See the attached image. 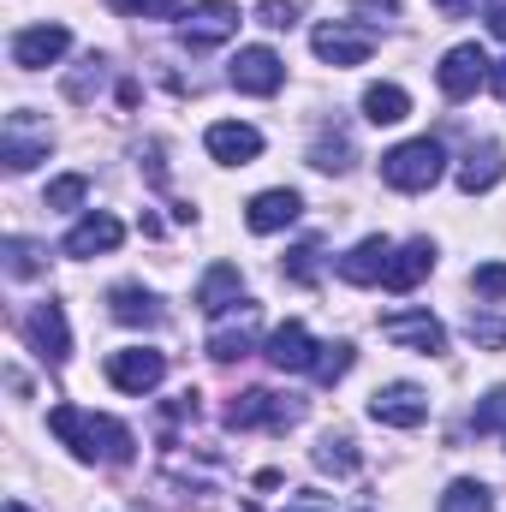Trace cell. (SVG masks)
Segmentation results:
<instances>
[{
    "label": "cell",
    "mask_w": 506,
    "mask_h": 512,
    "mask_svg": "<svg viewBox=\"0 0 506 512\" xmlns=\"http://www.w3.org/2000/svg\"><path fill=\"white\" fill-rule=\"evenodd\" d=\"M48 429L84 459V465H131V429L114 417H96L84 405H54L48 411Z\"/></svg>",
    "instance_id": "6da1fadb"
},
{
    "label": "cell",
    "mask_w": 506,
    "mask_h": 512,
    "mask_svg": "<svg viewBox=\"0 0 506 512\" xmlns=\"http://www.w3.org/2000/svg\"><path fill=\"white\" fill-rule=\"evenodd\" d=\"M441 173H447V149L435 137H411V143H399V149L381 155V179L393 191H429Z\"/></svg>",
    "instance_id": "7a4b0ae2"
},
{
    "label": "cell",
    "mask_w": 506,
    "mask_h": 512,
    "mask_svg": "<svg viewBox=\"0 0 506 512\" xmlns=\"http://www.w3.org/2000/svg\"><path fill=\"white\" fill-rule=\"evenodd\" d=\"M298 417H304V399L268 393V387H251L227 405V429H292Z\"/></svg>",
    "instance_id": "3957f363"
},
{
    "label": "cell",
    "mask_w": 506,
    "mask_h": 512,
    "mask_svg": "<svg viewBox=\"0 0 506 512\" xmlns=\"http://www.w3.org/2000/svg\"><path fill=\"white\" fill-rule=\"evenodd\" d=\"M489 72H495L489 54H483L477 42H459V48L441 54V72H435V78H441V96H447V102H465V96H477V90L489 84Z\"/></svg>",
    "instance_id": "277c9868"
},
{
    "label": "cell",
    "mask_w": 506,
    "mask_h": 512,
    "mask_svg": "<svg viewBox=\"0 0 506 512\" xmlns=\"http://www.w3.org/2000/svg\"><path fill=\"white\" fill-rule=\"evenodd\" d=\"M370 417L381 429H417V423H429V393L417 382H387L370 393Z\"/></svg>",
    "instance_id": "5b68a950"
},
{
    "label": "cell",
    "mask_w": 506,
    "mask_h": 512,
    "mask_svg": "<svg viewBox=\"0 0 506 512\" xmlns=\"http://www.w3.org/2000/svg\"><path fill=\"white\" fill-rule=\"evenodd\" d=\"M310 48L316 60L328 66H364L376 54V30H358V24H316L310 30Z\"/></svg>",
    "instance_id": "8992f818"
},
{
    "label": "cell",
    "mask_w": 506,
    "mask_h": 512,
    "mask_svg": "<svg viewBox=\"0 0 506 512\" xmlns=\"http://www.w3.org/2000/svg\"><path fill=\"white\" fill-rule=\"evenodd\" d=\"M24 340H30V352H36L42 364H66V358H72L66 310H60V304H36V310L24 316Z\"/></svg>",
    "instance_id": "52a82bcc"
},
{
    "label": "cell",
    "mask_w": 506,
    "mask_h": 512,
    "mask_svg": "<svg viewBox=\"0 0 506 512\" xmlns=\"http://www.w3.org/2000/svg\"><path fill=\"white\" fill-rule=\"evenodd\" d=\"M381 340L411 346V352H423V358L447 352V328H441L429 310H393V316H381Z\"/></svg>",
    "instance_id": "ba28073f"
},
{
    "label": "cell",
    "mask_w": 506,
    "mask_h": 512,
    "mask_svg": "<svg viewBox=\"0 0 506 512\" xmlns=\"http://www.w3.org/2000/svg\"><path fill=\"white\" fill-rule=\"evenodd\" d=\"M227 78H233L239 96H274V90L286 84V66H280L274 48H239L233 66H227Z\"/></svg>",
    "instance_id": "9c48e42d"
},
{
    "label": "cell",
    "mask_w": 506,
    "mask_h": 512,
    "mask_svg": "<svg viewBox=\"0 0 506 512\" xmlns=\"http://www.w3.org/2000/svg\"><path fill=\"white\" fill-rule=\"evenodd\" d=\"M167 376V352H149V346H126V352H108V382L120 393H149Z\"/></svg>",
    "instance_id": "30bf717a"
},
{
    "label": "cell",
    "mask_w": 506,
    "mask_h": 512,
    "mask_svg": "<svg viewBox=\"0 0 506 512\" xmlns=\"http://www.w3.org/2000/svg\"><path fill=\"white\" fill-rule=\"evenodd\" d=\"M179 36H185V48H191V54H197V48H215V42L239 36V6H227V0H203V6H191V12H185Z\"/></svg>",
    "instance_id": "8fae6325"
},
{
    "label": "cell",
    "mask_w": 506,
    "mask_h": 512,
    "mask_svg": "<svg viewBox=\"0 0 506 512\" xmlns=\"http://www.w3.org/2000/svg\"><path fill=\"white\" fill-rule=\"evenodd\" d=\"M66 48H72V30H66V24H30V30L12 36V66L42 72V66H54Z\"/></svg>",
    "instance_id": "7c38bea8"
},
{
    "label": "cell",
    "mask_w": 506,
    "mask_h": 512,
    "mask_svg": "<svg viewBox=\"0 0 506 512\" xmlns=\"http://www.w3.org/2000/svg\"><path fill=\"white\" fill-rule=\"evenodd\" d=\"M256 346V304H239L233 316H221V328L209 334V358L215 364H239V358H251Z\"/></svg>",
    "instance_id": "4fadbf2b"
},
{
    "label": "cell",
    "mask_w": 506,
    "mask_h": 512,
    "mask_svg": "<svg viewBox=\"0 0 506 512\" xmlns=\"http://www.w3.org/2000/svg\"><path fill=\"white\" fill-rule=\"evenodd\" d=\"M203 143H209V155H215V161H227V167H245V161L262 155V131L245 126V120H215Z\"/></svg>",
    "instance_id": "5bb4252c"
},
{
    "label": "cell",
    "mask_w": 506,
    "mask_h": 512,
    "mask_svg": "<svg viewBox=\"0 0 506 512\" xmlns=\"http://www.w3.org/2000/svg\"><path fill=\"white\" fill-rule=\"evenodd\" d=\"M316 340H310V328L304 322H280L274 334H268V364L274 370H316Z\"/></svg>",
    "instance_id": "9a60e30c"
},
{
    "label": "cell",
    "mask_w": 506,
    "mask_h": 512,
    "mask_svg": "<svg viewBox=\"0 0 506 512\" xmlns=\"http://www.w3.org/2000/svg\"><path fill=\"white\" fill-rule=\"evenodd\" d=\"M501 179H506L501 143H477V149L459 161V191H465V197H483V191H495Z\"/></svg>",
    "instance_id": "2e32d148"
},
{
    "label": "cell",
    "mask_w": 506,
    "mask_h": 512,
    "mask_svg": "<svg viewBox=\"0 0 506 512\" xmlns=\"http://www.w3.org/2000/svg\"><path fill=\"white\" fill-rule=\"evenodd\" d=\"M304 215V197L298 191H262V197H251V209H245V221H251V233H280V227H292Z\"/></svg>",
    "instance_id": "e0dca14e"
},
{
    "label": "cell",
    "mask_w": 506,
    "mask_h": 512,
    "mask_svg": "<svg viewBox=\"0 0 506 512\" xmlns=\"http://www.w3.org/2000/svg\"><path fill=\"white\" fill-rule=\"evenodd\" d=\"M120 239H126V227L114 215H84L66 233V256H108V251H120Z\"/></svg>",
    "instance_id": "ac0fdd59"
},
{
    "label": "cell",
    "mask_w": 506,
    "mask_h": 512,
    "mask_svg": "<svg viewBox=\"0 0 506 512\" xmlns=\"http://www.w3.org/2000/svg\"><path fill=\"white\" fill-rule=\"evenodd\" d=\"M387 262H393V245L370 233L364 245H352V251L340 256V280H352V286H376L381 274H387Z\"/></svg>",
    "instance_id": "d6986e66"
},
{
    "label": "cell",
    "mask_w": 506,
    "mask_h": 512,
    "mask_svg": "<svg viewBox=\"0 0 506 512\" xmlns=\"http://www.w3.org/2000/svg\"><path fill=\"white\" fill-rule=\"evenodd\" d=\"M429 268H435V245H429V239H411V245H399V251H393L387 274H381V286H387V292H411Z\"/></svg>",
    "instance_id": "ffe728a7"
},
{
    "label": "cell",
    "mask_w": 506,
    "mask_h": 512,
    "mask_svg": "<svg viewBox=\"0 0 506 512\" xmlns=\"http://www.w3.org/2000/svg\"><path fill=\"white\" fill-rule=\"evenodd\" d=\"M239 292H245V274H239L233 262H215V268L203 274V286H197V304H203L209 316H227V310L239 304Z\"/></svg>",
    "instance_id": "44dd1931"
},
{
    "label": "cell",
    "mask_w": 506,
    "mask_h": 512,
    "mask_svg": "<svg viewBox=\"0 0 506 512\" xmlns=\"http://www.w3.org/2000/svg\"><path fill=\"white\" fill-rule=\"evenodd\" d=\"M108 310H114V322H126V328H161V322H167V310H161L143 286H114V292H108Z\"/></svg>",
    "instance_id": "7402d4cb"
},
{
    "label": "cell",
    "mask_w": 506,
    "mask_h": 512,
    "mask_svg": "<svg viewBox=\"0 0 506 512\" xmlns=\"http://www.w3.org/2000/svg\"><path fill=\"white\" fill-rule=\"evenodd\" d=\"M405 114H411V96H405L399 84H370V90H364V120H370V126H399Z\"/></svg>",
    "instance_id": "603a6c76"
},
{
    "label": "cell",
    "mask_w": 506,
    "mask_h": 512,
    "mask_svg": "<svg viewBox=\"0 0 506 512\" xmlns=\"http://www.w3.org/2000/svg\"><path fill=\"white\" fill-rule=\"evenodd\" d=\"M316 465H322L328 477H352V471H358V447H352V435H322V441H316Z\"/></svg>",
    "instance_id": "cb8c5ba5"
},
{
    "label": "cell",
    "mask_w": 506,
    "mask_h": 512,
    "mask_svg": "<svg viewBox=\"0 0 506 512\" xmlns=\"http://www.w3.org/2000/svg\"><path fill=\"white\" fill-rule=\"evenodd\" d=\"M310 167H322V173H346V167H352V137H346V131H322L316 149H310Z\"/></svg>",
    "instance_id": "d4e9b609"
},
{
    "label": "cell",
    "mask_w": 506,
    "mask_h": 512,
    "mask_svg": "<svg viewBox=\"0 0 506 512\" xmlns=\"http://www.w3.org/2000/svg\"><path fill=\"white\" fill-rule=\"evenodd\" d=\"M0 155H6V173H30L48 155V137H18V131L6 126V149Z\"/></svg>",
    "instance_id": "484cf974"
},
{
    "label": "cell",
    "mask_w": 506,
    "mask_h": 512,
    "mask_svg": "<svg viewBox=\"0 0 506 512\" xmlns=\"http://www.w3.org/2000/svg\"><path fill=\"white\" fill-rule=\"evenodd\" d=\"M441 512H495V495L483 489V483H471V477H459L447 495H441Z\"/></svg>",
    "instance_id": "4316f807"
},
{
    "label": "cell",
    "mask_w": 506,
    "mask_h": 512,
    "mask_svg": "<svg viewBox=\"0 0 506 512\" xmlns=\"http://www.w3.org/2000/svg\"><path fill=\"white\" fill-rule=\"evenodd\" d=\"M346 370H352V346H346V340H334V346H322V352H316V370H310V376H316L322 387H334Z\"/></svg>",
    "instance_id": "83f0119b"
},
{
    "label": "cell",
    "mask_w": 506,
    "mask_h": 512,
    "mask_svg": "<svg viewBox=\"0 0 506 512\" xmlns=\"http://www.w3.org/2000/svg\"><path fill=\"white\" fill-rule=\"evenodd\" d=\"M84 197H90V179H84V173H66V179H54V185H48V209H60V215H66V209H78Z\"/></svg>",
    "instance_id": "f1b7e54d"
},
{
    "label": "cell",
    "mask_w": 506,
    "mask_h": 512,
    "mask_svg": "<svg viewBox=\"0 0 506 512\" xmlns=\"http://www.w3.org/2000/svg\"><path fill=\"white\" fill-rule=\"evenodd\" d=\"M465 334H471L483 352H501L506 346V322L501 316H477V310H471V316H465Z\"/></svg>",
    "instance_id": "f546056e"
},
{
    "label": "cell",
    "mask_w": 506,
    "mask_h": 512,
    "mask_svg": "<svg viewBox=\"0 0 506 512\" xmlns=\"http://www.w3.org/2000/svg\"><path fill=\"white\" fill-rule=\"evenodd\" d=\"M36 268H42V251H36L30 239H6V274H12V280H30Z\"/></svg>",
    "instance_id": "4dcf8cb0"
},
{
    "label": "cell",
    "mask_w": 506,
    "mask_h": 512,
    "mask_svg": "<svg viewBox=\"0 0 506 512\" xmlns=\"http://www.w3.org/2000/svg\"><path fill=\"white\" fill-rule=\"evenodd\" d=\"M126 18H185V0H114Z\"/></svg>",
    "instance_id": "1f68e13d"
},
{
    "label": "cell",
    "mask_w": 506,
    "mask_h": 512,
    "mask_svg": "<svg viewBox=\"0 0 506 512\" xmlns=\"http://www.w3.org/2000/svg\"><path fill=\"white\" fill-rule=\"evenodd\" d=\"M286 280L316 286V239H304V245H292V251H286Z\"/></svg>",
    "instance_id": "d6a6232c"
},
{
    "label": "cell",
    "mask_w": 506,
    "mask_h": 512,
    "mask_svg": "<svg viewBox=\"0 0 506 512\" xmlns=\"http://www.w3.org/2000/svg\"><path fill=\"white\" fill-rule=\"evenodd\" d=\"M471 429H477V435H495V429H506V387H495V393H489V399L477 405Z\"/></svg>",
    "instance_id": "836d02e7"
},
{
    "label": "cell",
    "mask_w": 506,
    "mask_h": 512,
    "mask_svg": "<svg viewBox=\"0 0 506 512\" xmlns=\"http://www.w3.org/2000/svg\"><path fill=\"white\" fill-rule=\"evenodd\" d=\"M96 84H102V54H90V60H84V72H78V78H66V96H72V102H90V90H96Z\"/></svg>",
    "instance_id": "e575fe53"
},
{
    "label": "cell",
    "mask_w": 506,
    "mask_h": 512,
    "mask_svg": "<svg viewBox=\"0 0 506 512\" xmlns=\"http://www.w3.org/2000/svg\"><path fill=\"white\" fill-rule=\"evenodd\" d=\"M256 24H268V30H292V24H298V6H292V0H262V6H256Z\"/></svg>",
    "instance_id": "d590c367"
},
{
    "label": "cell",
    "mask_w": 506,
    "mask_h": 512,
    "mask_svg": "<svg viewBox=\"0 0 506 512\" xmlns=\"http://www.w3.org/2000/svg\"><path fill=\"white\" fill-rule=\"evenodd\" d=\"M471 286H477V298H506V262H483L471 274Z\"/></svg>",
    "instance_id": "8d00e7d4"
},
{
    "label": "cell",
    "mask_w": 506,
    "mask_h": 512,
    "mask_svg": "<svg viewBox=\"0 0 506 512\" xmlns=\"http://www.w3.org/2000/svg\"><path fill=\"white\" fill-rule=\"evenodd\" d=\"M364 18H399V0H358Z\"/></svg>",
    "instance_id": "74e56055"
},
{
    "label": "cell",
    "mask_w": 506,
    "mask_h": 512,
    "mask_svg": "<svg viewBox=\"0 0 506 512\" xmlns=\"http://www.w3.org/2000/svg\"><path fill=\"white\" fill-rule=\"evenodd\" d=\"M483 12H489V30H495V36L506 42V0H489Z\"/></svg>",
    "instance_id": "f35d334b"
},
{
    "label": "cell",
    "mask_w": 506,
    "mask_h": 512,
    "mask_svg": "<svg viewBox=\"0 0 506 512\" xmlns=\"http://www.w3.org/2000/svg\"><path fill=\"white\" fill-rule=\"evenodd\" d=\"M286 512H334V507H328L322 495H298V501H292V507H286Z\"/></svg>",
    "instance_id": "ab89813d"
},
{
    "label": "cell",
    "mask_w": 506,
    "mask_h": 512,
    "mask_svg": "<svg viewBox=\"0 0 506 512\" xmlns=\"http://www.w3.org/2000/svg\"><path fill=\"white\" fill-rule=\"evenodd\" d=\"M435 6H441V18H465L471 12V0H435Z\"/></svg>",
    "instance_id": "60d3db41"
},
{
    "label": "cell",
    "mask_w": 506,
    "mask_h": 512,
    "mask_svg": "<svg viewBox=\"0 0 506 512\" xmlns=\"http://www.w3.org/2000/svg\"><path fill=\"white\" fill-rule=\"evenodd\" d=\"M489 84H495V96H501V102H506V60H501V66H495V72H489Z\"/></svg>",
    "instance_id": "b9f144b4"
},
{
    "label": "cell",
    "mask_w": 506,
    "mask_h": 512,
    "mask_svg": "<svg viewBox=\"0 0 506 512\" xmlns=\"http://www.w3.org/2000/svg\"><path fill=\"white\" fill-rule=\"evenodd\" d=\"M6 512H30V507H24V501H6Z\"/></svg>",
    "instance_id": "7bdbcfd3"
}]
</instances>
